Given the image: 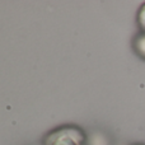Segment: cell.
Returning a JSON list of instances; mask_svg holds the SVG:
<instances>
[{
	"instance_id": "obj_1",
	"label": "cell",
	"mask_w": 145,
	"mask_h": 145,
	"mask_svg": "<svg viewBox=\"0 0 145 145\" xmlns=\"http://www.w3.org/2000/svg\"><path fill=\"white\" fill-rule=\"evenodd\" d=\"M78 136L83 138V135H80L79 131L70 129L69 131L63 130L57 134H52L48 141H50V145H79L76 141L79 140Z\"/></svg>"
},
{
	"instance_id": "obj_2",
	"label": "cell",
	"mask_w": 145,
	"mask_h": 145,
	"mask_svg": "<svg viewBox=\"0 0 145 145\" xmlns=\"http://www.w3.org/2000/svg\"><path fill=\"white\" fill-rule=\"evenodd\" d=\"M135 50L141 57L145 59V35H141L135 41Z\"/></svg>"
},
{
	"instance_id": "obj_3",
	"label": "cell",
	"mask_w": 145,
	"mask_h": 145,
	"mask_svg": "<svg viewBox=\"0 0 145 145\" xmlns=\"http://www.w3.org/2000/svg\"><path fill=\"white\" fill-rule=\"evenodd\" d=\"M138 24L145 32V4L141 5V8L138 12Z\"/></svg>"
}]
</instances>
